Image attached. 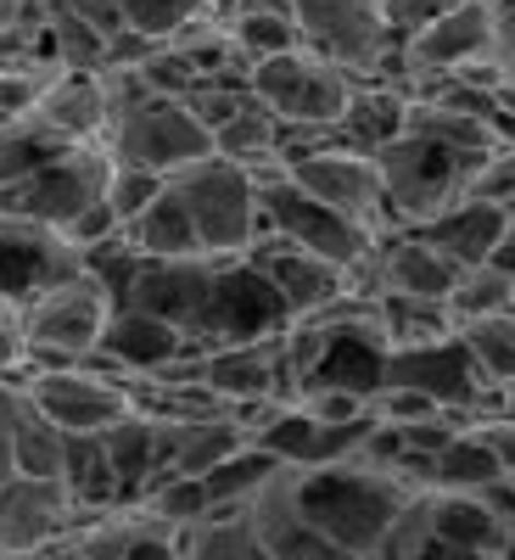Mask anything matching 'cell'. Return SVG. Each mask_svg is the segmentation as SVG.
I'll use <instances>...</instances> for the list:
<instances>
[{
  "label": "cell",
  "instance_id": "obj_12",
  "mask_svg": "<svg viewBox=\"0 0 515 560\" xmlns=\"http://www.w3.org/2000/svg\"><path fill=\"white\" fill-rule=\"evenodd\" d=\"M84 253L62 242L57 230H39L28 219H0V303L23 308L45 287H57L62 275H73Z\"/></svg>",
  "mask_w": 515,
  "mask_h": 560
},
{
  "label": "cell",
  "instance_id": "obj_28",
  "mask_svg": "<svg viewBox=\"0 0 515 560\" xmlns=\"http://www.w3.org/2000/svg\"><path fill=\"white\" fill-rule=\"evenodd\" d=\"M504 522L493 516V504L482 493H437V538L459 544L471 555H493Z\"/></svg>",
  "mask_w": 515,
  "mask_h": 560
},
{
  "label": "cell",
  "instance_id": "obj_47",
  "mask_svg": "<svg viewBox=\"0 0 515 560\" xmlns=\"http://www.w3.org/2000/svg\"><path fill=\"white\" fill-rule=\"evenodd\" d=\"M488 560H515V522H504V533H499V544H493Z\"/></svg>",
  "mask_w": 515,
  "mask_h": 560
},
{
  "label": "cell",
  "instance_id": "obj_29",
  "mask_svg": "<svg viewBox=\"0 0 515 560\" xmlns=\"http://www.w3.org/2000/svg\"><path fill=\"white\" fill-rule=\"evenodd\" d=\"M459 342H465V353H471V364H477L482 382L515 387V308L459 325Z\"/></svg>",
  "mask_w": 515,
  "mask_h": 560
},
{
  "label": "cell",
  "instance_id": "obj_10",
  "mask_svg": "<svg viewBox=\"0 0 515 560\" xmlns=\"http://www.w3.org/2000/svg\"><path fill=\"white\" fill-rule=\"evenodd\" d=\"M303 45L319 57H331L353 79H376L393 57V34L382 23L376 0H292Z\"/></svg>",
  "mask_w": 515,
  "mask_h": 560
},
{
  "label": "cell",
  "instance_id": "obj_19",
  "mask_svg": "<svg viewBox=\"0 0 515 560\" xmlns=\"http://www.w3.org/2000/svg\"><path fill=\"white\" fill-rule=\"evenodd\" d=\"M84 560H179L185 555V538L157 527L147 510L134 504H118L107 510V516H90L73 527Z\"/></svg>",
  "mask_w": 515,
  "mask_h": 560
},
{
  "label": "cell",
  "instance_id": "obj_30",
  "mask_svg": "<svg viewBox=\"0 0 515 560\" xmlns=\"http://www.w3.org/2000/svg\"><path fill=\"white\" fill-rule=\"evenodd\" d=\"M62 158V147H51L39 129H34V118L28 113H17V118H0V191L7 185H23V179H34L45 163H57Z\"/></svg>",
  "mask_w": 515,
  "mask_h": 560
},
{
  "label": "cell",
  "instance_id": "obj_27",
  "mask_svg": "<svg viewBox=\"0 0 515 560\" xmlns=\"http://www.w3.org/2000/svg\"><path fill=\"white\" fill-rule=\"evenodd\" d=\"M493 482H504V471H499V459L488 454V443L477 432H459L432 459V493H488Z\"/></svg>",
  "mask_w": 515,
  "mask_h": 560
},
{
  "label": "cell",
  "instance_id": "obj_24",
  "mask_svg": "<svg viewBox=\"0 0 515 560\" xmlns=\"http://www.w3.org/2000/svg\"><path fill=\"white\" fill-rule=\"evenodd\" d=\"M62 488H68V499H73V510H79V522L107 516V510L124 504V482H118V471H113L102 438H68Z\"/></svg>",
  "mask_w": 515,
  "mask_h": 560
},
{
  "label": "cell",
  "instance_id": "obj_51",
  "mask_svg": "<svg viewBox=\"0 0 515 560\" xmlns=\"http://www.w3.org/2000/svg\"><path fill=\"white\" fill-rule=\"evenodd\" d=\"M0 308H7V303H0Z\"/></svg>",
  "mask_w": 515,
  "mask_h": 560
},
{
  "label": "cell",
  "instance_id": "obj_39",
  "mask_svg": "<svg viewBox=\"0 0 515 560\" xmlns=\"http://www.w3.org/2000/svg\"><path fill=\"white\" fill-rule=\"evenodd\" d=\"M39 12H62V18H79L102 34H118L124 28V0H45Z\"/></svg>",
  "mask_w": 515,
  "mask_h": 560
},
{
  "label": "cell",
  "instance_id": "obj_21",
  "mask_svg": "<svg viewBox=\"0 0 515 560\" xmlns=\"http://www.w3.org/2000/svg\"><path fill=\"white\" fill-rule=\"evenodd\" d=\"M403 129H409V102L382 79H359L353 96H348V113L337 124V140L353 147V152H364V158H376Z\"/></svg>",
  "mask_w": 515,
  "mask_h": 560
},
{
  "label": "cell",
  "instance_id": "obj_7",
  "mask_svg": "<svg viewBox=\"0 0 515 560\" xmlns=\"http://www.w3.org/2000/svg\"><path fill=\"white\" fill-rule=\"evenodd\" d=\"M23 393V404L34 415H45L62 438H102L107 427L134 409L129 398V382L118 370H107L96 353L84 364H62V370H28V376L12 382Z\"/></svg>",
  "mask_w": 515,
  "mask_h": 560
},
{
  "label": "cell",
  "instance_id": "obj_37",
  "mask_svg": "<svg viewBox=\"0 0 515 560\" xmlns=\"http://www.w3.org/2000/svg\"><path fill=\"white\" fill-rule=\"evenodd\" d=\"M247 102H253V90H247V84H197L191 96H185V107H191L197 124L208 129V140H213L230 118H236Z\"/></svg>",
  "mask_w": 515,
  "mask_h": 560
},
{
  "label": "cell",
  "instance_id": "obj_25",
  "mask_svg": "<svg viewBox=\"0 0 515 560\" xmlns=\"http://www.w3.org/2000/svg\"><path fill=\"white\" fill-rule=\"evenodd\" d=\"M124 247L140 258V264H163V258H197L202 242H197V224L191 213L179 208L174 191H163L147 213H140L134 224H124Z\"/></svg>",
  "mask_w": 515,
  "mask_h": 560
},
{
  "label": "cell",
  "instance_id": "obj_36",
  "mask_svg": "<svg viewBox=\"0 0 515 560\" xmlns=\"http://www.w3.org/2000/svg\"><path fill=\"white\" fill-rule=\"evenodd\" d=\"M471 197L477 202H499L515 213V140H493V152L482 158L477 179H471Z\"/></svg>",
  "mask_w": 515,
  "mask_h": 560
},
{
  "label": "cell",
  "instance_id": "obj_11",
  "mask_svg": "<svg viewBox=\"0 0 515 560\" xmlns=\"http://www.w3.org/2000/svg\"><path fill=\"white\" fill-rule=\"evenodd\" d=\"M219 264H224V258H213V253H197V258H163V264H140L118 308L157 314V319H168V325H174V331L191 337V331H197V319H202V308H208L213 280H219Z\"/></svg>",
  "mask_w": 515,
  "mask_h": 560
},
{
  "label": "cell",
  "instance_id": "obj_1",
  "mask_svg": "<svg viewBox=\"0 0 515 560\" xmlns=\"http://www.w3.org/2000/svg\"><path fill=\"white\" fill-rule=\"evenodd\" d=\"M353 84H359L353 73H342L331 57L308 51V45L258 62L253 79H247L253 102L280 124V158L286 163L297 152H314V147H325V140H337V124L348 113Z\"/></svg>",
  "mask_w": 515,
  "mask_h": 560
},
{
  "label": "cell",
  "instance_id": "obj_33",
  "mask_svg": "<svg viewBox=\"0 0 515 560\" xmlns=\"http://www.w3.org/2000/svg\"><path fill=\"white\" fill-rule=\"evenodd\" d=\"M179 560H274V555L253 538L247 516L236 510V516H208L197 533H185V555Z\"/></svg>",
  "mask_w": 515,
  "mask_h": 560
},
{
  "label": "cell",
  "instance_id": "obj_44",
  "mask_svg": "<svg viewBox=\"0 0 515 560\" xmlns=\"http://www.w3.org/2000/svg\"><path fill=\"white\" fill-rule=\"evenodd\" d=\"M414 560H488V555H471V549H459V544H443V538H432V544L420 549Z\"/></svg>",
  "mask_w": 515,
  "mask_h": 560
},
{
  "label": "cell",
  "instance_id": "obj_48",
  "mask_svg": "<svg viewBox=\"0 0 515 560\" xmlns=\"http://www.w3.org/2000/svg\"><path fill=\"white\" fill-rule=\"evenodd\" d=\"M202 7H208V12H213V18H219V23H224V18H230V12H236V7H242V0H202Z\"/></svg>",
  "mask_w": 515,
  "mask_h": 560
},
{
  "label": "cell",
  "instance_id": "obj_13",
  "mask_svg": "<svg viewBox=\"0 0 515 560\" xmlns=\"http://www.w3.org/2000/svg\"><path fill=\"white\" fill-rule=\"evenodd\" d=\"M247 264H258L269 275V287L280 292V303H286L292 319H314L325 308H337L342 298H353V275L342 264H325L292 242H280V236H264L253 242Z\"/></svg>",
  "mask_w": 515,
  "mask_h": 560
},
{
  "label": "cell",
  "instance_id": "obj_23",
  "mask_svg": "<svg viewBox=\"0 0 515 560\" xmlns=\"http://www.w3.org/2000/svg\"><path fill=\"white\" fill-rule=\"evenodd\" d=\"M230 39H236V51L258 68L269 57H286L303 45V28H297V12H292V0H242L236 12L224 18Z\"/></svg>",
  "mask_w": 515,
  "mask_h": 560
},
{
  "label": "cell",
  "instance_id": "obj_18",
  "mask_svg": "<svg viewBox=\"0 0 515 560\" xmlns=\"http://www.w3.org/2000/svg\"><path fill=\"white\" fill-rule=\"evenodd\" d=\"M382 387H409L420 398H432L437 409H465L477 398L482 376H477L471 353H465V342L448 337V342H432V348L387 353V382Z\"/></svg>",
  "mask_w": 515,
  "mask_h": 560
},
{
  "label": "cell",
  "instance_id": "obj_8",
  "mask_svg": "<svg viewBox=\"0 0 515 560\" xmlns=\"http://www.w3.org/2000/svg\"><path fill=\"white\" fill-rule=\"evenodd\" d=\"M286 325H292V314L280 303V292L269 287V275L247 258H224L213 292H208V308L191 331V348L213 353V348H236V342H269Z\"/></svg>",
  "mask_w": 515,
  "mask_h": 560
},
{
  "label": "cell",
  "instance_id": "obj_46",
  "mask_svg": "<svg viewBox=\"0 0 515 560\" xmlns=\"http://www.w3.org/2000/svg\"><path fill=\"white\" fill-rule=\"evenodd\" d=\"M493 269H504V275L515 280V230H510V236H504V247L493 253Z\"/></svg>",
  "mask_w": 515,
  "mask_h": 560
},
{
  "label": "cell",
  "instance_id": "obj_41",
  "mask_svg": "<svg viewBox=\"0 0 515 560\" xmlns=\"http://www.w3.org/2000/svg\"><path fill=\"white\" fill-rule=\"evenodd\" d=\"M17 415H23V393L12 382H0V482L17 477L12 471V432H17Z\"/></svg>",
  "mask_w": 515,
  "mask_h": 560
},
{
  "label": "cell",
  "instance_id": "obj_2",
  "mask_svg": "<svg viewBox=\"0 0 515 560\" xmlns=\"http://www.w3.org/2000/svg\"><path fill=\"white\" fill-rule=\"evenodd\" d=\"M292 493L303 504V516L319 527L325 544H337L348 560L376 555L393 516L403 510L409 488L393 471H370V465H325V471H297L292 465Z\"/></svg>",
  "mask_w": 515,
  "mask_h": 560
},
{
  "label": "cell",
  "instance_id": "obj_45",
  "mask_svg": "<svg viewBox=\"0 0 515 560\" xmlns=\"http://www.w3.org/2000/svg\"><path fill=\"white\" fill-rule=\"evenodd\" d=\"M34 12V0H0V28H7V23H23Z\"/></svg>",
  "mask_w": 515,
  "mask_h": 560
},
{
  "label": "cell",
  "instance_id": "obj_38",
  "mask_svg": "<svg viewBox=\"0 0 515 560\" xmlns=\"http://www.w3.org/2000/svg\"><path fill=\"white\" fill-rule=\"evenodd\" d=\"M376 7H382L387 34L403 39V34H414V28H426L432 18H443L448 7H459V0H376Z\"/></svg>",
  "mask_w": 515,
  "mask_h": 560
},
{
  "label": "cell",
  "instance_id": "obj_20",
  "mask_svg": "<svg viewBox=\"0 0 515 560\" xmlns=\"http://www.w3.org/2000/svg\"><path fill=\"white\" fill-rule=\"evenodd\" d=\"M510 230H515V213L510 208L465 197L448 213H437L432 224H420V236H426L443 258H454L459 269H482V264H493V253L504 247Z\"/></svg>",
  "mask_w": 515,
  "mask_h": 560
},
{
  "label": "cell",
  "instance_id": "obj_5",
  "mask_svg": "<svg viewBox=\"0 0 515 560\" xmlns=\"http://www.w3.org/2000/svg\"><path fill=\"white\" fill-rule=\"evenodd\" d=\"M253 191H258V242L264 236H280V242H292L325 264H342L348 275H359L370 264V253H376L382 236H370L364 224L331 213V208H319L314 197H303L297 185L286 179V163H269V168H253Z\"/></svg>",
  "mask_w": 515,
  "mask_h": 560
},
{
  "label": "cell",
  "instance_id": "obj_34",
  "mask_svg": "<svg viewBox=\"0 0 515 560\" xmlns=\"http://www.w3.org/2000/svg\"><path fill=\"white\" fill-rule=\"evenodd\" d=\"M163 191H168V179H163V174H152V168H129V163H113V174H107V213H113V219H118V230H124V224H134L140 213H147Z\"/></svg>",
  "mask_w": 515,
  "mask_h": 560
},
{
  "label": "cell",
  "instance_id": "obj_50",
  "mask_svg": "<svg viewBox=\"0 0 515 560\" xmlns=\"http://www.w3.org/2000/svg\"><path fill=\"white\" fill-rule=\"evenodd\" d=\"M364 560H376V555H364Z\"/></svg>",
  "mask_w": 515,
  "mask_h": 560
},
{
  "label": "cell",
  "instance_id": "obj_15",
  "mask_svg": "<svg viewBox=\"0 0 515 560\" xmlns=\"http://www.w3.org/2000/svg\"><path fill=\"white\" fill-rule=\"evenodd\" d=\"M28 118L62 152L102 147V135H107V84H102V73H57V79H45Z\"/></svg>",
  "mask_w": 515,
  "mask_h": 560
},
{
  "label": "cell",
  "instance_id": "obj_35",
  "mask_svg": "<svg viewBox=\"0 0 515 560\" xmlns=\"http://www.w3.org/2000/svg\"><path fill=\"white\" fill-rule=\"evenodd\" d=\"M197 12H208L202 0H124V28L152 45H168Z\"/></svg>",
  "mask_w": 515,
  "mask_h": 560
},
{
  "label": "cell",
  "instance_id": "obj_9",
  "mask_svg": "<svg viewBox=\"0 0 515 560\" xmlns=\"http://www.w3.org/2000/svg\"><path fill=\"white\" fill-rule=\"evenodd\" d=\"M286 179L297 185L303 197H314L319 208H331L353 224H364L370 236H393V213H387V197H382V174H376V158H364L342 140H325L314 152H297L286 163Z\"/></svg>",
  "mask_w": 515,
  "mask_h": 560
},
{
  "label": "cell",
  "instance_id": "obj_3",
  "mask_svg": "<svg viewBox=\"0 0 515 560\" xmlns=\"http://www.w3.org/2000/svg\"><path fill=\"white\" fill-rule=\"evenodd\" d=\"M488 152H459V147H443V140H432V135L403 129L393 147L376 152V174H382V197H387L393 224L420 230L437 213H448L454 202H465Z\"/></svg>",
  "mask_w": 515,
  "mask_h": 560
},
{
  "label": "cell",
  "instance_id": "obj_31",
  "mask_svg": "<svg viewBox=\"0 0 515 560\" xmlns=\"http://www.w3.org/2000/svg\"><path fill=\"white\" fill-rule=\"evenodd\" d=\"M515 308V280L493 264L482 269H459L454 292H448V314L454 325H471V319H488V314H510Z\"/></svg>",
  "mask_w": 515,
  "mask_h": 560
},
{
  "label": "cell",
  "instance_id": "obj_4",
  "mask_svg": "<svg viewBox=\"0 0 515 560\" xmlns=\"http://www.w3.org/2000/svg\"><path fill=\"white\" fill-rule=\"evenodd\" d=\"M113 292L102 287L84 264L73 275H62L57 287H45L34 303L17 308V331H23V370H62V364H84L102 348V331L113 319ZM12 376V382H17Z\"/></svg>",
  "mask_w": 515,
  "mask_h": 560
},
{
  "label": "cell",
  "instance_id": "obj_16",
  "mask_svg": "<svg viewBox=\"0 0 515 560\" xmlns=\"http://www.w3.org/2000/svg\"><path fill=\"white\" fill-rule=\"evenodd\" d=\"M247 527L253 538L274 555V560H348L337 544H325L319 527L303 516V504L292 493V465H280V471L247 499Z\"/></svg>",
  "mask_w": 515,
  "mask_h": 560
},
{
  "label": "cell",
  "instance_id": "obj_32",
  "mask_svg": "<svg viewBox=\"0 0 515 560\" xmlns=\"http://www.w3.org/2000/svg\"><path fill=\"white\" fill-rule=\"evenodd\" d=\"M62 454H68V438L23 404L17 432H12V471L17 477H62Z\"/></svg>",
  "mask_w": 515,
  "mask_h": 560
},
{
  "label": "cell",
  "instance_id": "obj_14",
  "mask_svg": "<svg viewBox=\"0 0 515 560\" xmlns=\"http://www.w3.org/2000/svg\"><path fill=\"white\" fill-rule=\"evenodd\" d=\"M79 527L62 477H7L0 482V555L45 549Z\"/></svg>",
  "mask_w": 515,
  "mask_h": 560
},
{
  "label": "cell",
  "instance_id": "obj_42",
  "mask_svg": "<svg viewBox=\"0 0 515 560\" xmlns=\"http://www.w3.org/2000/svg\"><path fill=\"white\" fill-rule=\"evenodd\" d=\"M493 62L515 73V0H493Z\"/></svg>",
  "mask_w": 515,
  "mask_h": 560
},
{
  "label": "cell",
  "instance_id": "obj_40",
  "mask_svg": "<svg viewBox=\"0 0 515 560\" xmlns=\"http://www.w3.org/2000/svg\"><path fill=\"white\" fill-rule=\"evenodd\" d=\"M477 438L488 443V454L499 459V471L515 477V415H499V420H482Z\"/></svg>",
  "mask_w": 515,
  "mask_h": 560
},
{
  "label": "cell",
  "instance_id": "obj_43",
  "mask_svg": "<svg viewBox=\"0 0 515 560\" xmlns=\"http://www.w3.org/2000/svg\"><path fill=\"white\" fill-rule=\"evenodd\" d=\"M23 370V331H17V308H0V382H12Z\"/></svg>",
  "mask_w": 515,
  "mask_h": 560
},
{
  "label": "cell",
  "instance_id": "obj_22",
  "mask_svg": "<svg viewBox=\"0 0 515 560\" xmlns=\"http://www.w3.org/2000/svg\"><path fill=\"white\" fill-rule=\"evenodd\" d=\"M102 448H107L113 471L124 482V504H134L140 493L152 488V477L163 471V427L152 415H140V409H129L118 427L102 432Z\"/></svg>",
  "mask_w": 515,
  "mask_h": 560
},
{
  "label": "cell",
  "instance_id": "obj_49",
  "mask_svg": "<svg viewBox=\"0 0 515 560\" xmlns=\"http://www.w3.org/2000/svg\"><path fill=\"white\" fill-rule=\"evenodd\" d=\"M504 488H510V493H515V477H504Z\"/></svg>",
  "mask_w": 515,
  "mask_h": 560
},
{
  "label": "cell",
  "instance_id": "obj_6",
  "mask_svg": "<svg viewBox=\"0 0 515 560\" xmlns=\"http://www.w3.org/2000/svg\"><path fill=\"white\" fill-rule=\"evenodd\" d=\"M168 191L179 197V208L191 213L197 242L213 258H247L258 242V191L253 174L224 163V158H197L191 168L168 174Z\"/></svg>",
  "mask_w": 515,
  "mask_h": 560
},
{
  "label": "cell",
  "instance_id": "obj_17",
  "mask_svg": "<svg viewBox=\"0 0 515 560\" xmlns=\"http://www.w3.org/2000/svg\"><path fill=\"white\" fill-rule=\"evenodd\" d=\"M185 353H197L191 337L174 331V325L157 319V314H140V308H113L107 331H102V348H96V359L107 370H118L124 382H147V376H157V370H168Z\"/></svg>",
  "mask_w": 515,
  "mask_h": 560
},
{
  "label": "cell",
  "instance_id": "obj_26",
  "mask_svg": "<svg viewBox=\"0 0 515 560\" xmlns=\"http://www.w3.org/2000/svg\"><path fill=\"white\" fill-rule=\"evenodd\" d=\"M213 158H224V163H236V168H269V163H286L280 158V124L258 107V102H247L236 118H230L219 135H213Z\"/></svg>",
  "mask_w": 515,
  "mask_h": 560
}]
</instances>
